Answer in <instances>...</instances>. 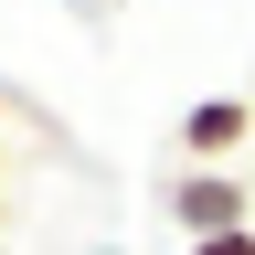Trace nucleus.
<instances>
[{
    "instance_id": "7ed1b4c3",
    "label": "nucleus",
    "mask_w": 255,
    "mask_h": 255,
    "mask_svg": "<svg viewBox=\"0 0 255 255\" xmlns=\"http://www.w3.org/2000/svg\"><path fill=\"white\" fill-rule=\"evenodd\" d=\"M191 255H255V234H213V245H191Z\"/></svg>"
},
{
    "instance_id": "f257e3e1",
    "label": "nucleus",
    "mask_w": 255,
    "mask_h": 255,
    "mask_svg": "<svg viewBox=\"0 0 255 255\" xmlns=\"http://www.w3.org/2000/svg\"><path fill=\"white\" fill-rule=\"evenodd\" d=\"M159 213H170L191 245H213V234H255V191H245L234 170H170V181H159Z\"/></svg>"
},
{
    "instance_id": "f03ea898",
    "label": "nucleus",
    "mask_w": 255,
    "mask_h": 255,
    "mask_svg": "<svg viewBox=\"0 0 255 255\" xmlns=\"http://www.w3.org/2000/svg\"><path fill=\"white\" fill-rule=\"evenodd\" d=\"M234 149H255V96H191L181 107V170H234Z\"/></svg>"
}]
</instances>
